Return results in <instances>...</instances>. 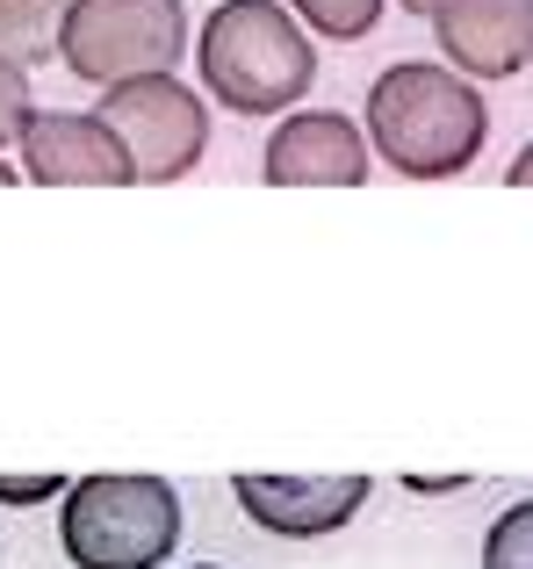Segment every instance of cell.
<instances>
[{"label": "cell", "mask_w": 533, "mask_h": 569, "mask_svg": "<svg viewBox=\"0 0 533 569\" xmlns=\"http://www.w3.org/2000/svg\"><path fill=\"white\" fill-rule=\"evenodd\" d=\"M483 138H491V109H483L476 80H462L454 66L404 58V66H390L368 87V144L404 181H454V173H469Z\"/></svg>", "instance_id": "obj_1"}, {"label": "cell", "mask_w": 533, "mask_h": 569, "mask_svg": "<svg viewBox=\"0 0 533 569\" xmlns=\"http://www.w3.org/2000/svg\"><path fill=\"white\" fill-rule=\"evenodd\" d=\"M195 58H202V87L231 116H281L318 80V43L303 37V22L281 0H224L202 22Z\"/></svg>", "instance_id": "obj_2"}, {"label": "cell", "mask_w": 533, "mask_h": 569, "mask_svg": "<svg viewBox=\"0 0 533 569\" xmlns=\"http://www.w3.org/2000/svg\"><path fill=\"white\" fill-rule=\"evenodd\" d=\"M72 569H159L181 541V498L167 476H80L58 512Z\"/></svg>", "instance_id": "obj_3"}, {"label": "cell", "mask_w": 533, "mask_h": 569, "mask_svg": "<svg viewBox=\"0 0 533 569\" xmlns=\"http://www.w3.org/2000/svg\"><path fill=\"white\" fill-rule=\"evenodd\" d=\"M188 51V8L181 0H72L58 29V58L87 87H130L173 72Z\"/></svg>", "instance_id": "obj_4"}, {"label": "cell", "mask_w": 533, "mask_h": 569, "mask_svg": "<svg viewBox=\"0 0 533 569\" xmlns=\"http://www.w3.org/2000/svg\"><path fill=\"white\" fill-rule=\"evenodd\" d=\"M94 116L123 138L138 181H181V173H195L202 152H210V109H202V94L181 87L173 72L109 87Z\"/></svg>", "instance_id": "obj_5"}, {"label": "cell", "mask_w": 533, "mask_h": 569, "mask_svg": "<svg viewBox=\"0 0 533 569\" xmlns=\"http://www.w3.org/2000/svg\"><path fill=\"white\" fill-rule=\"evenodd\" d=\"M22 181H37V188H130L138 167H130L123 138L101 116L51 109V116H29V130H22Z\"/></svg>", "instance_id": "obj_6"}, {"label": "cell", "mask_w": 533, "mask_h": 569, "mask_svg": "<svg viewBox=\"0 0 533 569\" xmlns=\"http://www.w3.org/2000/svg\"><path fill=\"white\" fill-rule=\"evenodd\" d=\"M231 498L260 533L324 541L368 505V476H231Z\"/></svg>", "instance_id": "obj_7"}, {"label": "cell", "mask_w": 533, "mask_h": 569, "mask_svg": "<svg viewBox=\"0 0 533 569\" xmlns=\"http://www.w3.org/2000/svg\"><path fill=\"white\" fill-rule=\"evenodd\" d=\"M260 173L274 188H361L368 181V138L339 109L281 116V130L266 138Z\"/></svg>", "instance_id": "obj_8"}, {"label": "cell", "mask_w": 533, "mask_h": 569, "mask_svg": "<svg viewBox=\"0 0 533 569\" xmlns=\"http://www.w3.org/2000/svg\"><path fill=\"white\" fill-rule=\"evenodd\" d=\"M433 37L462 80H512L533 58V0H454L433 14Z\"/></svg>", "instance_id": "obj_9"}, {"label": "cell", "mask_w": 533, "mask_h": 569, "mask_svg": "<svg viewBox=\"0 0 533 569\" xmlns=\"http://www.w3.org/2000/svg\"><path fill=\"white\" fill-rule=\"evenodd\" d=\"M72 0H0V58L8 66H37L58 51V29H66Z\"/></svg>", "instance_id": "obj_10"}, {"label": "cell", "mask_w": 533, "mask_h": 569, "mask_svg": "<svg viewBox=\"0 0 533 569\" xmlns=\"http://www.w3.org/2000/svg\"><path fill=\"white\" fill-rule=\"evenodd\" d=\"M289 8H295V22H310L318 37H339V43L368 37L382 22V0H289Z\"/></svg>", "instance_id": "obj_11"}, {"label": "cell", "mask_w": 533, "mask_h": 569, "mask_svg": "<svg viewBox=\"0 0 533 569\" xmlns=\"http://www.w3.org/2000/svg\"><path fill=\"white\" fill-rule=\"evenodd\" d=\"M483 569H533V498H520L512 512L491 519V533H483Z\"/></svg>", "instance_id": "obj_12"}, {"label": "cell", "mask_w": 533, "mask_h": 569, "mask_svg": "<svg viewBox=\"0 0 533 569\" xmlns=\"http://www.w3.org/2000/svg\"><path fill=\"white\" fill-rule=\"evenodd\" d=\"M29 116H37V101H29L22 66H8V58H0V144H22Z\"/></svg>", "instance_id": "obj_13"}, {"label": "cell", "mask_w": 533, "mask_h": 569, "mask_svg": "<svg viewBox=\"0 0 533 569\" xmlns=\"http://www.w3.org/2000/svg\"><path fill=\"white\" fill-rule=\"evenodd\" d=\"M66 476H0V505H51Z\"/></svg>", "instance_id": "obj_14"}, {"label": "cell", "mask_w": 533, "mask_h": 569, "mask_svg": "<svg viewBox=\"0 0 533 569\" xmlns=\"http://www.w3.org/2000/svg\"><path fill=\"white\" fill-rule=\"evenodd\" d=\"M505 181H512V188H533V144H526L520 159H512V173H505Z\"/></svg>", "instance_id": "obj_15"}, {"label": "cell", "mask_w": 533, "mask_h": 569, "mask_svg": "<svg viewBox=\"0 0 533 569\" xmlns=\"http://www.w3.org/2000/svg\"><path fill=\"white\" fill-rule=\"evenodd\" d=\"M396 8H404V14H425V22H433V14H440V8H454V0H396Z\"/></svg>", "instance_id": "obj_16"}, {"label": "cell", "mask_w": 533, "mask_h": 569, "mask_svg": "<svg viewBox=\"0 0 533 569\" xmlns=\"http://www.w3.org/2000/svg\"><path fill=\"white\" fill-rule=\"evenodd\" d=\"M14 181H22V167H8V159H0V188H14Z\"/></svg>", "instance_id": "obj_17"}, {"label": "cell", "mask_w": 533, "mask_h": 569, "mask_svg": "<svg viewBox=\"0 0 533 569\" xmlns=\"http://www.w3.org/2000/svg\"><path fill=\"white\" fill-rule=\"evenodd\" d=\"M195 569H217V562H195Z\"/></svg>", "instance_id": "obj_18"}]
</instances>
